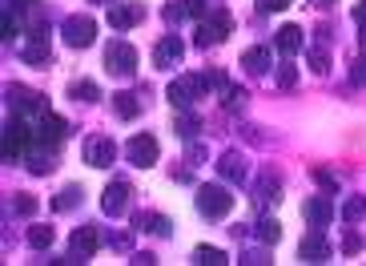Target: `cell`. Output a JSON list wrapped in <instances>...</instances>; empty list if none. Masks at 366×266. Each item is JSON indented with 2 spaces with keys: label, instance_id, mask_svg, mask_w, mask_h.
<instances>
[{
  "label": "cell",
  "instance_id": "obj_1",
  "mask_svg": "<svg viewBox=\"0 0 366 266\" xmlns=\"http://www.w3.org/2000/svg\"><path fill=\"white\" fill-rule=\"evenodd\" d=\"M234 33V17L225 13V8H218V13H209L202 24H197V49H213V45H222L225 36Z\"/></svg>",
  "mask_w": 366,
  "mask_h": 266
},
{
  "label": "cell",
  "instance_id": "obj_2",
  "mask_svg": "<svg viewBox=\"0 0 366 266\" xmlns=\"http://www.w3.org/2000/svg\"><path fill=\"white\" fill-rule=\"evenodd\" d=\"M29 141H32V130L24 121V113H13L8 125H4V162H20L24 150H29Z\"/></svg>",
  "mask_w": 366,
  "mask_h": 266
},
{
  "label": "cell",
  "instance_id": "obj_3",
  "mask_svg": "<svg viewBox=\"0 0 366 266\" xmlns=\"http://www.w3.org/2000/svg\"><path fill=\"white\" fill-rule=\"evenodd\" d=\"M206 73H190V77H181V81H174L169 85V93H165V97H169V105H174V109H193V101L197 97H206Z\"/></svg>",
  "mask_w": 366,
  "mask_h": 266
},
{
  "label": "cell",
  "instance_id": "obj_4",
  "mask_svg": "<svg viewBox=\"0 0 366 266\" xmlns=\"http://www.w3.org/2000/svg\"><path fill=\"white\" fill-rule=\"evenodd\" d=\"M230 210H234V194H230L225 186H202V190H197V214L225 218Z\"/></svg>",
  "mask_w": 366,
  "mask_h": 266
},
{
  "label": "cell",
  "instance_id": "obj_5",
  "mask_svg": "<svg viewBox=\"0 0 366 266\" xmlns=\"http://www.w3.org/2000/svg\"><path fill=\"white\" fill-rule=\"evenodd\" d=\"M105 69H109L113 77L129 81V77L137 73V49H133V45H125V41H113L109 49H105Z\"/></svg>",
  "mask_w": 366,
  "mask_h": 266
},
{
  "label": "cell",
  "instance_id": "obj_6",
  "mask_svg": "<svg viewBox=\"0 0 366 266\" xmlns=\"http://www.w3.org/2000/svg\"><path fill=\"white\" fill-rule=\"evenodd\" d=\"M125 158H129V166H137V169L157 166V137L153 133H133L125 141Z\"/></svg>",
  "mask_w": 366,
  "mask_h": 266
},
{
  "label": "cell",
  "instance_id": "obj_7",
  "mask_svg": "<svg viewBox=\"0 0 366 266\" xmlns=\"http://www.w3.org/2000/svg\"><path fill=\"white\" fill-rule=\"evenodd\" d=\"M101 242H105L101 226H77L73 242H69V254H73V262H89L97 250H101Z\"/></svg>",
  "mask_w": 366,
  "mask_h": 266
},
{
  "label": "cell",
  "instance_id": "obj_8",
  "mask_svg": "<svg viewBox=\"0 0 366 266\" xmlns=\"http://www.w3.org/2000/svg\"><path fill=\"white\" fill-rule=\"evenodd\" d=\"M97 41V20L93 17H69L64 20V45L69 49H89Z\"/></svg>",
  "mask_w": 366,
  "mask_h": 266
},
{
  "label": "cell",
  "instance_id": "obj_9",
  "mask_svg": "<svg viewBox=\"0 0 366 266\" xmlns=\"http://www.w3.org/2000/svg\"><path fill=\"white\" fill-rule=\"evenodd\" d=\"M4 97H8V105H13L16 113H48V101L41 97V93H32V89H24V85H8L4 89Z\"/></svg>",
  "mask_w": 366,
  "mask_h": 266
},
{
  "label": "cell",
  "instance_id": "obj_10",
  "mask_svg": "<svg viewBox=\"0 0 366 266\" xmlns=\"http://www.w3.org/2000/svg\"><path fill=\"white\" fill-rule=\"evenodd\" d=\"M20 57H24L32 69H45V65H48V20L32 29L29 45H20Z\"/></svg>",
  "mask_w": 366,
  "mask_h": 266
},
{
  "label": "cell",
  "instance_id": "obj_11",
  "mask_svg": "<svg viewBox=\"0 0 366 266\" xmlns=\"http://www.w3.org/2000/svg\"><path fill=\"white\" fill-rule=\"evenodd\" d=\"M181 57H185V41L177 33H169V36H161L157 41V49H153V65L157 69H174V65H181Z\"/></svg>",
  "mask_w": 366,
  "mask_h": 266
},
{
  "label": "cell",
  "instance_id": "obj_12",
  "mask_svg": "<svg viewBox=\"0 0 366 266\" xmlns=\"http://www.w3.org/2000/svg\"><path fill=\"white\" fill-rule=\"evenodd\" d=\"M302 218L314 226V230H322L330 218H335V198H326V194H314V198L302 202Z\"/></svg>",
  "mask_w": 366,
  "mask_h": 266
},
{
  "label": "cell",
  "instance_id": "obj_13",
  "mask_svg": "<svg viewBox=\"0 0 366 266\" xmlns=\"http://www.w3.org/2000/svg\"><path fill=\"white\" fill-rule=\"evenodd\" d=\"M113 158H117V146H113L109 137H89V141H85V162H89V166L109 169Z\"/></svg>",
  "mask_w": 366,
  "mask_h": 266
},
{
  "label": "cell",
  "instance_id": "obj_14",
  "mask_svg": "<svg viewBox=\"0 0 366 266\" xmlns=\"http://www.w3.org/2000/svg\"><path fill=\"white\" fill-rule=\"evenodd\" d=\"M145 20V8L141 4H109V24L117 33H129L133 24H141Z\"/></svg>",
  "mask_w": 366,
  "mask_h": 266
},
{
  "label": "cell",
  "instance_id": "obj_15",
  "mask_svg": "<svg viewBox=\"0 0 366 266\" xmlns=\"http://www.w3.org/2000/svg\"><path fill=\"white\" fill-rule=\"evenodd\" d=\"M298 258H302V262H326V258H330V242H326V234H322V230L306 234L302 246H298Z\"/></svg>",
  "mask_w": 366,
  "mask_h": 266
},
{
  "label": "cell",
  "instance_id": "obj_16",
  "mask_svg": "<svg viewBox=\"0 0 366 266\" xmlns=\"http://www.w3.org/2000/svg\"><path fill=\"white\" fill-rule=\"evenodd\" d=\"M129 194H133V186H129V182H113L109 190H105V198H101V210H105L109 218L125 214V210H129Z\"/></svg>",
  "mask_w": 366,
  "mask_h": 266
},
{
  "label": "cell",
  "instance_id": "obj_17",
  "mask_svg": "<svg viewBox=\"0 0 366 266\" xmlns=\"http://www.w3.org/2000/svg\"><path fill=\"white\" fill-rule=\"evenodd\" d=\"M64 133H69V121H64V117H57L52 109H48V113H41V121H36V137H41L45 146H57Z\"/></svg>",
  "mask_w": 366,
  "mask_h": 266
},
{
  "label": "cell",
  "instance_id": "obj_18",
  "mask_svg": "<svg viewBox=\"0 0 366 266\" xmlns=\"http://www.w3.org/2000/svg\"><path fill=\"white\" fill-rule=\"evenodd\" d=\"M302 29H298V24H282V29H278V36H274V45H278V52H282V57H294V52L302 49Z\"/></svg>",
  "mask_w": 366,
  "mask_h": 266
},
{
  "label": "cell",
  "instance_id": "obj_19",
  "mask_svg": "<svg viewBox=\"0 0 366 266\" xmlns=\"http://www.w3.org/2000/svg\"><path fill=\"white\" fill-rule=\"evenodd\" d=\"M278 198H282V182H278V174H270V169H266V174L258 178L254 202H258V206H266V202H278Z\"/></svg>",
  "mask_w": 366,
  "mask_h": 266
},
{
  "label": "cell",
  "instance_id": "obj_20",
  "mask_svg": "<svg viewBox=\"0 0 366 266\" xmlns=\"http://www.w3.org/2000/svg\"><path fill=\"white\" fill-rule=\"evenodd\" d=\"M218 174H222L225 182H241V178H246V158H241L238 150L222 153V162H218Z\"/></svg>",
  "mask_w": 366,
  "mask_h": 266
},
{
  "label": "cell",
  "instance_id": "obj_21",
  "mask_svg": "<svg viewBox=\"0 0 366 266\" xmlns=\"http://www.w3.org/2000/svg\"><path fill=\"white\" fill-rule=\"evenodd\" d=\"M133 222H137V230H149V234H157V238H169V234H174V222H169V218L149 214V210H141Z\"/></svg>",
  "mask_w": 366,
  "mask_h": 266
},
{
  "label": "cell",
  "instance_id": "obj_22",
  "mask_svg": "<svg viewBox=\"0 0 366 266\" xmlns=\"http://www.w3.org/2000/svg\"><path fill=\"white\" fill-rule=\"evenodd\" d=\"M57 169V146H45V150H32L29 153V174H52Z\"/></svg>",
  "mask_w": 366,
  "mask_h": 266
},
{
  "label": "cell",
  "instance_id": "obj_23",
  "mask_svg": "<svg viewBox=\"0 0 366 266\" xmlns=\"http://www.w3.org/2000/svg\"><path fill=\"white\" fill-rule=\"evenodd\" d=\"M113 109H117L121 121H133V117L141 113V97H137V93H129V89H121V93H113Z\"/></svg>",
  "mask_w": 366,
  "mask_h": 266
},
{
  "label": "cell",
  "instance_id": "obj_24",
  "mask_svg": "<svg viewBox=\"0 0 366 266\" xmlns=\"http://www.w3.org/2000/svg\"><path fill=\"white\" fill-rule=\"evenodd\" d=\"M241 65H246V73H266L270 69V49H262V45H254V49H246L241 52Z\"/></svg>",
  "mask_w": 366,
  "mask_h": 266
},
{
  "label": "cell",
  "instance_id": "obj_25",
  "mask_svg": "<svg viewBox=\"0 0 366 266\" xmlns=\"http://www.w3.org/2000/svg\"><path fill=\"white\" fill-rule=\"evenodd\" d=\"M80 198H85V190H80V186H64L61 194H57V198H52V210H73V206H80Z\"/></svg>",
  "mask_w": 366,
  "mask_h": 266
},
{
  "label": "cell",
  "instance_id": "obj_26",
  "mask_svg": "<svg viewBox=\"0 0 366 266\" xmlns=\"http://www.w3.org/2000/svg\"><path fill=\"white\" fill-rule=\"evenodd\" d=\"M246 101H250V93H246V89H238V85H230V89L222 93V105L230 109V113H234V109H246Z\"/></svg>",
  "mask_w": 366,
  "mask_h": 266
},
{
  "label": "cell",
  "instance_id": "obj_27",
  "mask_svg": "<svg viewBox=\"0 0 366 266\" xmlns=\"http://www.w3.org/2000/svg\"><path fill=\"white\" fill-rule=\"evenodd\" d=\"M258 238H262L266 246H274V242L282 238V226H278L274 218H262V222H258Z\"/></svg>",
  "mask_w": 366,
  "mask_h": 266
},
{
  "label": "cell",
  "instance_id": "obj_28",
  "mask_svg": "<svg viewBox=\"0 0 366 266\" xmlns=\"http://www.w3.org/2000/svg\"><path fill=\"white\" fill-rule=\"evenodd\" d=\"M29 246L32 250H48V246H52V226H32V230H29Z\"/></svg>",
  "mask_w": 366,
  "mask_h": 266
},
{
  "label": "cell",
  "instance_id": "obj_29",
  "mask_svg": "<svg viewBox=\"0 0 366 266\" xmlns=\"http://www.w3.org/2000/svg\"><path fill=\"white\" fill-rule=\"evenodd\" d=\"M197 262L202 266H225L230 258H225V250H218V246H197Z\"/></svg>",
  "mask_w": 366,
  "mask_h": 266
},
{
  "label": "cell",
  "instance_id": "obj_30",
  "mask_svg": "<svg viewBox=\"0 0 366 266\" xmlns=\"http://www.w3.org/2000/svg\"><path fill=\"white\" fill-rule=\"evenodd\" d=\"M342 218H346V222H363V218H366V198H358V194H354V198H346Z\"/></svg>",
  "mask_w": 366,
  "mask_h": 266
},
{
  "label": "cell",
  "instance_id": "obj_31",
  "mask_svg": "<svg viewBox=\"0 0 366 266\" xmlns=\"http://www.w3.org/2000/svg\"><path fill=\"white\" fill-rule=\"evenodd\" d=\"M174 130L181 133L185 141H193V137H197V117H193V113H181V117L174 121Z\"/></svg>",
  "mask_w": 366,
  "mask_h": 266
},
{
  "label": "cell",
  "instance_id": "obj_32",
  "mask_svg": "<svg viewBox=\"0 0 366 266\" xmlns=\"http://www.w3.org/2000/svg\"><path fill=\"white\" fill-rule=\"evenodd\" d=\"M69 93H73V101H97V97H101V89H97V85L93 81H73V89H69Z\"/></svg>",
  "mask_w": 366,
  "mask_h": 266
},
{
  "label": "cell",
  "instance_id": "obj_33",
  "mask_svg": "<svg viewBox=\"0 0 366 266\" xmlns=\"http://www.w3.org/2000/svg\"><path fill=\"white\" fill-rule=\"evenodd\" d=\"M278 85H282V89H294V85H298V65H278Z\"/></svg>",
  "mask_w": 366,
  "mask_h": 266
},
{
  "label": "cell",
  "instance_id": "obj_34",
  "mask_svg": "<svg viewBox=\"0 0 366 266\" xmlns=\"http://www.w3.org/2000/svg\"><path fill=\"white\" fill-rule=\"evenodd\" d=\"M206 85H209V89H218V93H225V89H230V77H225L222 69H209V73H206Z\"/></svg>",
  "mask_w": 366,
  "mask_h": 266
},
{
  "label": "cell",
  "instance_id": "obj_35",
  "mask_svg": "<svg viewBox=\"0 0 366 266\" xmlns=\"http://www.w3.org/2000/svg\"><path fill=\"white\" fill-rule=\"evenodd\" d=\"M310 69H314V73H330V57H326V49H310Z\"/></svg>",
  "mask_w": 366,
  "mask_h": 266
},
{
  "label": "cell",
  "instance_id": "obj_36",
  "mask_svg": "<svg viewBox=\"0 0 366 266\" xmlns=\"http://www.w3.org/2000/svg\"><path fill=\"white\" fill-rule=\"evenodd\" d=\"M181 8H185V17H209L206 0H181Z\"/></svg>",
  "mask_w": 366,
  "mask_h": 266
},
{
  "label": "cell",
  "instance_id": "obj_37",
  "mask_svg": "<svg viewBox=\"0 0 366 266\" xmlns=\"http://www.w3.org/2000/svg\"><path fill=\"white\" fill-rule=\"evenodd\" d=\"M16 214H36V198H32V194H20V198H16Z\"/></svg>",
  "mask_w": 366,
  "mask_h": 266
},
{
  "label": "cell",
  "instance_id": "obj_38",
  "mask_svg": "<svg viewBox=\"0 0 366 266\" xmlns=\"http://www.w3.org/2000/svg\"><path fill=\"white\" fill-rule=\"evenodd\" d=\"M290 0H258V13H286Z\"/></svg>",
  "mask_w": 366,
  "mask_h": 266
},
{
  "label": "cell",
  "instance_id": "obj_39",
  "mask_svg": "<svg viewBox=\"0 0 366 266\" xmlns=\"http://www.w3.org/2000/svg\"><path fill=\"white\" fill-rule=\"evenodd\" d=\"M358 250H363V238H358V230H351L342 238V254H358Z\"/></svg>",
  "mask_w": 366,
  "mask_h": 266
},
{
  "label": "cell",
  "instance_id": "obj_40",
  "mask_svg": "<svg viewBox=\"0 0 366 266\" xmlns=\"http://www.w3.org/2000/svg\"><path fill=\"white\" fill-rule=\"evenodd\" d=\"M238 262H246V266H262V262H270V258H266V250H246Z\"/></svg>",
  "mask_w": 366,
  "mask_h": 266
},
{
  "label": "cell",
  "instance_id": "obj_41",
  "mask_svg": "<svg viewBox=\"0 0 366 266\" xmlns=\"http://www.w3.org/2000/svg\"><path fill=\"white\" fill-rule=\"evenodd\" d=\"M351 77H354V85H366V52H363V57H354Z\"/></svg>",
  "mask_w": 366,
  "mask_h": 266
},
{
  "label": "cell",
  "instance_id": "obj_42",
  "mask_svg": "<svg viewBox=\"0 0 366 266\" xmlns=\"http://www.w3.org/2000/svg\"><path fill=\"white\" fill-rule=\"evenodd\" d=\"M314 178H318L322 190H330V194L338 190V178H335V174H326V169H314Z\"/></svg>",
  "mask_w": 366,
  "mask_h": 266
},
{
  "label": "cell",
  "instance_id": "obj_43",
  "mask_svg": "<svg viewBox=\"0 0 366 266\" xmlns=\"http://www.w3.org/2000/svg\"><path fill=\"white\" fill-rule=\"evenodd\" d=\"M181 17H185V8H181V4H169V8H165V20H169V24H177Z\"/></svg>",
  "mask_w": 366,
  "mask_h": 266
},
{
  "label": "cell",
  "instance_id": "obj_44",
  "mask_svg": "<svg viewBox=\"0 0 366 266\" xmlns=\"http://www.w3.org/2000/svg\"><path fill=\"white\" fill-rule=\"evenodd\" d=\"M202 158H206V150H202V146H190V153H185V162H190V166H202Z\"/></svg>",
  "mask_w": 366,
  "mask_h": 266
},
{
  "label": "cell",
  "instance_id": "obj_45",
  "mask_svg": "<svg viewBox=\"0 0 366 266\" xmlns=\"http://www.w3.org/2000/svg\"><path fill=\"white\" fill-rule=\"evenodd\" d=\"M354 20H358V29H363V41H366V4H358V8H354Z\"/></svg>",
  "mask_w": 366,
  "mask_h": 266
},
{
  "label": "cell",
  "instance_id": "obj_46",
  "mask_svg": "<svg viewBox=\"0 0 366 266\" xmlns=\"http://www.w3.org/2000/svg\"><path fill=\"white\" fill-rule=\"evenodd\" d=\"M314 8H335V0H310Z\"/></svg>",
  "mask_w": 366,
  "mask_h": 266
},
{
  "label": "cell",
  "instance_id": "obj_47",
  "mask_svg": "<svg viewBox=\"0 0 366 266\" xmlns=\"http://www.w3.org/2000/svg\"><path fill=\"white\" fill-rule=\"evenodd\" d=\"M97 4H113V0H97Z\"/></svg>",
  "mask_w": 366,
  "mask_h": 266
}]
</instances>
